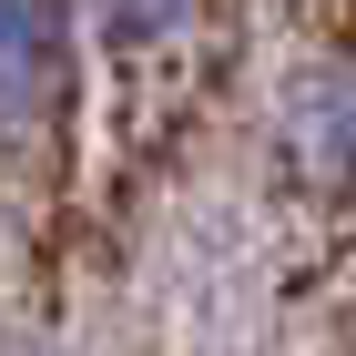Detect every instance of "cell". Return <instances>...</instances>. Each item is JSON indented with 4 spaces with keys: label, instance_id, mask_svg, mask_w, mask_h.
Listing matches in <instances>:
<instances>
[{
    "label": "cell",
    "instance_id": "obj_3",
    "mask_svg": "<svg viewBox=\"0 0 356 356\" xmlns=\"http://www.w3.org/2000/svg\"><path fill=\"white\" fill-rule=\"evenodd\" d=\"M102 21L122 31V41H173V31L193 21V0H102Z\"/></svg>",
    "mask_w": 356,
    "mask_h": 356
},
{
    "label": "cell",
    "instance_id": "obj_2",
    "mask_svg": "<svg viewBox=\"0 0 356 356\" xmlns=\"http://www.w3.org/2000/svg\"><path fill=\"white\" fill-rule=\"evenodd\" d=\"M51 72H61L51 10H41V0H0V122H21V112H41Z\"/></svg>",
    "mask_w": 356,
    "mask_h": 356
},
{
    "label": "cell",
    "instance_id": "obj_1",
    "mask_svg": "<svg viewBox=\"0 0 356 356\" xmlns=\"http://www.w3.org/2000/svg\"><path fill=\"white\" fill-rule=\"evenodd\" d=\"M296 153L305 173H356V61H316L296 82Z\"/></svg>",
    "mask_w": 356,
    "mask_h": 356
}]
</instances>
